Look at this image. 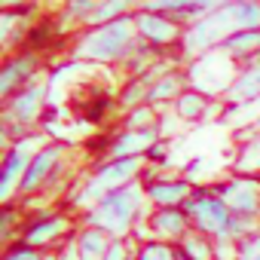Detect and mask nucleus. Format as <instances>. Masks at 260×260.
I'll return each mask as SVG.
<instances>
[{
  "label": "nucleus",
  "mask_w": 260,
  "mask_h": 260,
  "mask_svg": "<svg viewBox=\"0 0 260 260\" xmlns=\"http://www.w3.org/2000/svg\"><path fill=\"white\" fill-rule=\"evenodd\" d=\"M101 0H64V10H61V22H80L89 25L95 10H98Z\"/></svg>",
  "instance_id": "26"
},
{
  "label": "nucleus",
  "mask_w": 260,
  "mask_h": 260,
  "mask_svg": "<svg viewBox=\"0 0 260 260\" xmlns=\"http://www.w3.org/2000/svg\"><path fill=\"white\" fill-rule=\"evenodd\" d=\"M138 43V28L135 16L116 19L110 25H95L80 34L74 43V58L80 61H95V64H110V61H125L128 52Z\"/></svg>",
  "instance_id": "3"
},
{
  "label": "nucleus",
  "mask_w": 260,
  "mask_h": 260,
  "mask_svg": "<svg viewBox=\"0 0 260 260\" xmlns=\"http://www.w3.org/2000/svg\"><path fill=\"white\" fill-rule=\"evenodd\" d=\"M233 175H257L260 178V128L251 132L233 156Z\"/></svg>",
  "instance_id": "22"
},
{
  "label": "nucleus",
  "mask_w": 260,
  "mask_h": 260,
  "mask_svg": "<svg viewBox=\"0 0 260 260\" xmlns=\"http://www.w3.org/2000/svg\"><path fill=\"white\" fill-rule=\"evenodd\" d=\"M31 156H34V153L28 150L25 138L7 147L4 162H0V202H13V193H16V190H19V184H22V178H25V172H28Z\"/></svg>",
  "instance_id": "14"
},
{
  "label": "nucleus",
  "mask_w": 260,
  "mask_h": 260,
  "mask_svg": "<svg viewBox=\"0 0 260 260\" xmlns=\"http://www.w3.org/2000/svg\"><path fill=\"white\" fill-rule=\"evenodd\" d=\"M0 260H46V251L31 245V242H25L22 236H16L10 245H4V257Z\"/></svg>",
  "instance_id": "28"
},
{
  "label": "nucleus",
  "mask_w": 260,
  "mask_h": 260,
  "mask_svg": "<svg viewBox=\"0 0 260 260\" xmlns=\"http://www.w3.org/2000/svg\"><path fill=\"white\" fill-rule=\"evenodd\" d=\"M169 153H172V150H169V144H166V141H156V144L147 150V156H144V159H147V166H162V162L169 159Z\"/></svg>",
  "instance_id": "32"
},
{
  "label": "nucleus",
  "mask_w": 260,
  "mask_h": 260,
  "mask_svg": "<svg viewBox=\"0 0 260 260\" xmlns=\"http://www.w3.org/2000/svg\"><path fill=\"white\" fill-rule=\"evenodd\" d=\"M248 28H260V0H230V4L217 7L214 13L190 22L178 49L196 58V55L217 49L226 37L248 31Z\"/></svg>",
  "instance_id": "1"
},
{
  "label": "nucleus",
  "mask_w": 260,
  "mask_h": 260,
  "mask_svg": "<svg viewBox=\"0 0 260 260\" xmlns=\"http://www.w3.org/2000/svg\"><path fill=\"white\" fill-rule=\"evenodd\" d=\"M144 223H147V239H159V242H172V245H178L193 230L190 214L184 208H153Z\"/></svg>",
  "instance_id": "13"
},
{
  "label": "nucleus",
  "mask_w": 260,
  "mask_h": 260,
  "mask_svg": "<svg viewBox=\"0 0 260 260\" xmlns=\"http://www.w3.org/2000/svg\"><path fill=\"white\" fill-rule=\"evenodd\" d=\"M211 107H214L211 104V95H205V92H199L193 86H187L178 95V101L172 104V110H175V116L181 122H199V119H205L211 113Z\"/></svg>",
  "instance_id": "20"
},
{
  "label": "nucleus",
  "mask_w": 260,
  "mask_h": 260,
  "mask_svg": "<svg viewBox=\"0 0 260 260\" xmlns=\"http://www.w3.org/2000/svg\"><path fill=\"white\" fill-rule=\"evenodd\" d=\"M193 196V184L187 178H156L147 184V199L153 208H184Z\"/></svg>",
  "instance_id": "17"
},
{
  "label": "nucleus",
  "mask_w": 260,
  "mask_h": 260,
  "mask_svg": "<svg viewBox=\"0 0 260 260\" xmlns=\"http://www.w3.org/2000/svg\"><path fill=\"white\" fill-rule=\"evenodd\" d=\"M25 242L49 251V248H58L68 236H74L71 230V217L61 214V211H40V214H31L19 233Z\"/></svg>",
  "instance_id": "8"
},
{
  "label": "nucleus",
  "mask_w": 260,
  "mask_h": 260,
  "mask_svg": "<svg viewBox=\"0 0 260 260\" xmlns=\"http://www.w3.org/2000/svg\"><path fill=\"white\" fill-rule=\"evenodd\" d=\"M64 150H68V144L49 141V144H43V147L31 156L28 172H25V178H22V184H19V196H22V199H25V196L40 193V190L55 178V172H58V162H61Z\"/></svg>",
  "instance_id": "10"
},
{
  "label": "nucleus",
  "mask_w": 260,
  "mask_h": 260,
  "mask_svg": "<svg viewBox=\"0 0 260 260\" xmlns=\"http://www.w3.org/2000/svg\"><path fill=\"white\" fill-rule=\"evenodd\" d=\"M214 190L233 214L260 220V178L257 175H233L223 184H214Z\"/></svg>",
  "instance_id": "7"
},
{
  "label": "nucleus",
  "mask_w": 260,
  "mask_h": 260,
  "mask_svg": "<svg viewBox=\"0 0 260 260\" xmlns=\"http://www.w3.org/2000/svg\"><path fill=\"white\" fill-rule=\"evenodd\" d=\"M223 101H226L233 110L260 101V58H254V61H248V64L239 68V74H236V80L230 83Z\"/></svg>",
  "instance_id": "16"
},
{
  "label": "nucleus",
  "mask_w": 260,
  "mask_h": 260,
  "mask_svg": "<svg viewBox=\"0 0 260 260\" xmlns=\"http://www.w3.org/2000/svg\"><path fill=\"white\" fill-rule=\"evenodd\" d=\"M147 202H150L147 187L141 181H135V184L119 187V190L107 193L104 199H98L89 208L86 223L107 230L113 239H128V233H135L138 223L147 220Z\"/></svg>",
  "instance_id": "2"
},
{
  "label": "nucleus",
  "mask_w": 260,
  "mask_h": 260,
  "mask_svg": "<svg viewBox=\"0 0 260 260\" xmlns=\"http://www.w3.org/2000/svg\"><path fill=\"white\" fill-rule=\"evenodd\" d=\"M184 211L190 214V223L193 230L211 236V239H226L230 233V223H233V211L226 208V202L217 196L214 187H202L196 184L193 187V196L187 199Z\"/></svg>",
  "instance_id": "5"
},
{
  "label": "nucleus",
  "mask_w": 260,
  "mask_h": 260,
  "mask_svg": "<svg viewBox=\"0 0 260 260\" xmlns=\"http://www.w3.org/2000/svg\"><path fill=\"white\" fill-rule=\"evenodd\" d=\"M156 122H159V113L153 104H138L132 110H125V116H122V128H150Z\"/></svg>",
  "instance_id": "29"
},
{
  "label": "nucleus",
  "mask_w": 260,
  "mask_h": 260,
  "mask_svg": "<svg viewBox=\"0 0 260 260\" xmlns=\"http://www.w3.org/2000/svg\"><path fill=\"white\" fill-rule=\"evenodd\" d=\"M19 214H22V205H16V202H4V208H0V239H4V245L13 242V233L16 230L22 233L25 217L19 220Z\"/></svg>",
  "instance_id": "27"
},
{
  "label": "nucleus",
  "mask_w": 260,
  "mask_h": 260,
  "mask_svg": "<svg viewBox=\"0 0 260 260\" xmlns=\"http://www.w3.org/2000/svg\"><path fill=\"white\" fill-rule=\"evenodd\" d=\"M223 4H230V0H141L138 10L166 13V16H172V19L190 25V22H196V19L208 16V13H214V10L223 7Z\"/></svg>",
  "instance_id": "15"
},
{
  "label": "nucleus",
  "mask_w": 260,
  "mask_h": 260,
  "mask_svg": "<svg viewBox=\"0 0 260 260\" xmlns=\"http://www.w3.org/2000/svg\"><path fill=\"white\" fill-rule=\"evenodd\" d=\"M178 254L181 260H217V242L199 230H190L178 242Z\"/></svg>",
  "instance_id": "23"
},
{
  "label": "nucleus",
  "mask_w": 260,
  "mask_h": 260,
  "mask_svg": "<svg viewBox=\"0 0 260 260\" xmlns=\"http://www.w3.org/2000/svg\"><path fill=\"white\" fill-rule=\"evenodd\" d=\"M223 55H230L236 64H248L254 58H260V28H248V31H239L233 37H226L220 46H217Z\"/></svg>",
  "instance_id": "18"
},
{
  "label": "nucleus",
  "mask_w": 260,
  "mask_h": 260,
  "mask_svg": "<svg viewBox=\"0 0 260 260\" xmlns=\"http://www.w3.org/2000/svg\"><path fill=\"white\" fill-rule=\"evenodd\" d=\"M132 260H181V254H178V245H172V242L147 239L135 248Z\"/></svg>",
  "instance_id": "25"
},
{
  "label": "nucleus",
  "mask_w": 260,
  "mask_h": 260,
  "mask_svg": "<svg viewBox=\"0 0 260 260\" xmlns=\"http://www.w3.org/2000/svg\"><path fill=\"white\" fill-rule=\"evenodd\" d=\"M135 28H138V37L150 46H156L159 52L166 46H181L184 40V31L187 25L166 16V13H150V10H138L135 13Z\"/></svg>",
  "instance_id": "9"
},
{
  "label": "nucleus",
  "mask_w": 260,
  "mask_h": 260,
  "mask_svg": "<svg viewBox=\"0 0 260 260\" xmlns=\"http://www.w3.org/2000/svg\"><path fill=\"white\" fill-rule=\"evenodd\" d=\"M236 260H260V230L236 242Z\"/></svg>",
  "instance_id": "31"
},
{
  "label": "nucleus",
  "mask_w": 260,
  "mask_h": 260,
  "mask_svg": "<svg viewBox=\"0 0 260 260\" xmlns=\"http://www.w3.org/2000/svg\"><path fill=\"white\" fill-rule=\"evenodd\" d=\"M190 86V80H187V74L184 71H166L153 86H150V92H147V104H153V107H166V104H175L178 101V95L184 92Z\"/></svg>",
  "instance_id": "19"
},
{
  "label": "nucleus",
  "mask_w": 260,
  "mask_h": 260,
  "mask_svg": "<svg viewBox=\"0 0 260 260\" xmlns=\"http://www.w3.org/2000/svg\"><path fill=\"white\" fill-rule=\"evenodd\" d=\"M46 89L49 83H31L19 89L10 101H4V138H25V128H31L46 107Z\"/></svg>",
  "instance_id": "6"
},
{
  "label": "nucleus",
  "mask_w": 260,
  "mask_h": 260,
  "mask_svg": "<svg viewBox=\"0 0 260 260\" xmlns=\"http://www.w3.org/2000/svg\"><path fill=\"white\" fill-rule=\"evenodd\" d=\"M104 260H128V239H113Z\"/></svg>",
  "instance_id": "33"
},
{
  "label": "nucleus",
  "mask_w": 260,
  "mask_h": 260,
  "mask_svg": "<svg viewBox=\"0 0 260 260\" xmlns=\"http://www.w3.org/2000/svg\"><path fill=\"white\" fill-rule=\"evenodd\" d=\"M110 242H113V236L107 230H101V226L86 223L83 230H77V245H80V257L83 260H104Z\"/></svg>",
  "instance_id": "21"
},
{
  "label": "nucleus",
  "mask_w": 260,
  "mask_h": 260,
  "mask_svg": "<svg viewBox=\"0 0 260 260\" xmlns=\"http://www.w3.org/2000/svg\"><path fill=\"white\" fill-rule=\"evenodd\" d=\"M144 169H147V159H101V162L89 172V178H86V184H83V190H80V196H77L74 202L92 208V205H95L98 199H104L107 193L141 181Z\"/></svg>",
  "instance_id": "4"
},
{
  "label": "nucleus",
  "mask_w": 260,
  "mask_h": 260,
  "mask_svg": "<svg viewBox=\"0 0 260 260\" xmlns=\"http://www.w3.org/2000/svg\"><path fill=\"white\" fill-rule=\"evenodd\" d=\"M156 141H162L159 125H150V128H122V132L113 135V141H110L107 159H144L147 150Z\"/></svg>",
  "instance_id": "12"
},
{
  "label": "nucleus",
  "mask_w": 260,
  "mask_h": 260,
  "mask_svg": "<svg viewBox=\"0 0 260 260\" xmlns=\"http://www.w3.org/2000/svg\"><path fill=\"white\" fill-rule=\"evenodd\" d=\"M37 68H40V52H31V49L10 52L4 68H0V98L10 101L19 89L31 86L37 77Z\"/></svg>",
  "instance_id": "11"
},
{
  "label": "nucleus",
  "mask_w": 260,
  "mask_h": 260,
  "mask_svg": "<svg viewBox=\"0 0 260 260\" xmlns=\"http://www.w3.org/2000/svg\"><path fill=\"white\" fill-rule=\"evenodd\" d=\"M113 107V98L107 95V92H98V95H92V101L86 104V110H83V119L86 122H92V125H98L104 116H107V110Z\"/></svg>",
  "instance_id": "30"
},
{
  "label": "nucleus",
  "mask_w": 260,
  "mask_h": 260,
  "mask_svg": "<svg viewBox=\"0 0 260 260\" xmlns=\"http://www.w3.org/2000/svg\"><path fill=\"white\" fill-rule=\"evenodd\" d=\"M138 7H141L138 0H101L98 10H95V16H92V22H89V28H95V25H110V22H116V19L135 16Z\"/></svg>",
  "instance_id": "24"
}]
</instances>
